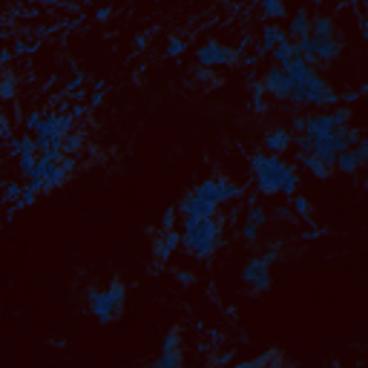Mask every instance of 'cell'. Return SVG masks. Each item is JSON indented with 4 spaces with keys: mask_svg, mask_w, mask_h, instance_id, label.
<instances>
[{
    "mask_svg": "<svg viewBox=\"0 0 368 368\" xmlns=\"http://www.w3.org/2000/svg\"><path fill=\"white\" fill-rule=\"evenodd\" d=\"M265 222H268V210H265L256 199H251L248 210H244V219H242V225H239L242 242H244V244H254V242L259 239V230L265 228Z\"/></svg>",
    "mask_w": 368,
    "mask_h": 368,
    "instance_id": "4fadbf2b",
    "label": "cell"
},
{
    "mask_svg": "<svg viewBox=\"0 0 368 368\" xmlns=\"http://www.w3.org/2000/svg\"><path fill=\"white\" fill-rule=\"evenodd\" d=\"M291 207H294V213H296V216H302V219H308V216H311V199H308V196H302L299 190L294 193V199H291Z\"/></svg>",
    "mask_w": 368,
    "mask_h": 368,
    "instance_id": "d4e9b609",
    "label": "cell"
},
{
    "mask_svg": "<svg viewBox=\"0 0 368 368\" xmlns=\"http://www.w3.org/2000/svg\"><path fill=\"white\" fill-rule=\"evenodd\" d=\"M262 147H265V152H276V156H282L288 147H294V133H291V127H282V124H280V127L265 130Z\"/></svg>",
    "mask_w": 368,
    "mask_h": 368,
    "instance_id": "2e32d148",
    "label": "cell"
},
{
    "mask_svg": "<svg viewBox=\"0 0 368 368\" xmlns=\"http://www.w3.org/2000/svg\"><path fill=\"white\" fill-rule=\"evenodd\" d=\"M184 46H188V44H184L181 38H170V41H167L164 55H167V58H176V55H181V52H184Z\"/></svg>",
    "mask_w": 368,
    "mask_h": 368,
    "instance_id": "f1b7e54d",
    "label": "cell"
},
{
    "mask_svg": "<svg viewBox=\"0 0 368 368\" xmlns=\"http://www.w3.org/2000/svg\"><path fill=\"white\" fill-rule=\"evenodd\" d=\"M285 70L291 75V96H288L291 104L325 110V107H334L340 101V92H336L311 64H305L299 55L294 60H288Z\"/></svg>",
    "mask_w": 368,
    "mask_h": 368,
    "instance_id": "6da1fadb",
    "label": "cell"
},
{
    "mask_svg": "<svg viewBox=\"0 0 368 368\" xmlns=\"http://www.w3.org/2000/svg\"><path fill=\"white\" fill-rule=\"evenodd\" d=\"M176 280H178L181 285H193V282H196V276H193L190 270H181V268H178V270H176Z\"/></svg>",
    "mask_w": 368,
    "mask_h": 368,
    "instance_id": "1f68e13d",
    "label": "cell"
},
{
    "mask_svg": "<svg viewBox=\"0 0 368 368\" xmlns=\"http://www.w3.org/2000/svg\"><path fill=\"white\" fill-rule=\"evenodd\" d=\"M270 55H273V64H280V67H285L288 60H294L299 52H296V44L291 41V38H285V41H280L273 49H270Z\"/></svg>",
    "mask_w": 368,
    "mask_h": 368,
    "instance_id": "44dd1931",
    "label": "cell"
},
{
    "mask_svg": "<svg viewBox=\"0 0 368 368\" xmlns=\"http://www.w3.org/2000/svg\"><path fill=\"white\" fill-rule=\"evenodd\" d=\"M4 138H9V121L0 115V141H4Z\"/></svg>",
    "mask_w": 368,
    "mask_h": 368,
    "instance_id": "d6a6232c",
    "label": "cell"
},
{
    "mask_svg": "<svg viewBox=\"0 0 368 368\" xmlns=\"http://www.w3.org/2000/svg\"><path fill=\"white\" fill-rule=\"evenodd\" d=\"M308 32H311V15H308V9H296L294 15H288L285 35H288L291 41H299V38H305Z\"/></svg>",
    "mask_w": 368,
    "mask_h": 368,
    "instance_id": "e0dca14e",
    "label": "cell"
},
{
    "mask_svg": "<svg viewBox=\"0 0 368 368\" xmlns=\"http://www.w3.org/2000/svg\"><path fill=\"white\" fill-rule=\"evenodd\" d=\"M270 256L262 254V256H251L242 268V282L251 294H265L270 291Z\"/></svg>",
    "mask_w": 368,
    "mask_h": 368,
    "instance_id": "9c48e42d",
    "label": "cell"
},
{
    "mask_svg": "<svg viewBox=\"0 0 368 368\" xmlns=\"http://www.w3.org/2000/svg\"><path fill=\"white\" fill-rule=\"evenodd\" d=\"M196 60L199 67H230L236 64V46L230 44H222V41H204L199 49H196Z\"/></svg>",
    "mask_w": 368,
    "mask_h": 368,
    "instance_id": "30bf717a",
    "label": "cell"
},
{
    "mask_svg": "<svg viewBox=\"0 0 368 368\" xmlns=\"http://www.w3.org/2000/svg\"><path fill=\"white\" fill-rule=\"evenodd\" d=\"M15 92H18V81H15L12 70L0 67V98H4V101H12Z\"/></svg>",
    "mask_w": 368,
    "mask_h": 368,
    "instance_id": "603a6c76",
    "label": "cell"
},
{
    "mask_svg": "<svg viewBox=\"0 0 368 368\" xmlns=\"http://www.w3.org/2000/svg\"><path fill=\"white\" fill-rule=\"evenodd\" d=\"M365 164H368V141H365V138H360V141H354L348 150H343L340 156H336L334 170H340V173L351 176V173L362 170Z\"/></svg>",
    "mask_w": 368,
    "mask_h": 368,
    "instance_id": "5bb4252c",
    "label": "cell"
},
{
    "mask_svg": "<svg viewBox=\"0 0 368 368\" xmlns=\"http://www.w3.org/2000/svg\"><path fill=\"white\" fill-rule=\"evenodd\" d=\"M251 176L262 196H276V193L294 196L299 190V170L282 156H276V152H254Z\"/></svg>",
    "mask_w": 368,
    "mask_h": 368,
    "instance_id": "7a4b0ae2",
    "label": "cell"
},
{
    "mask_svg": "<svg viewBox=\"0 0 368 368\" xmlns=\"http://www.w3.org/2000/svg\"><path fill=\"white\" fill-rule=\"evenodd\" d=\"M360 138H362V130H360V127H351V124H346V127L334 130V133L314 136V147H311V152H314L317 159H322L325 164H331V167H334L336 156H340L343 150H348L354 141H360Z\"/></svg>",
    "mask_w": 368,
    "mask_h": 368,
    "instance_id": "52a82bcc",
    "label": "cell"
},
{
    "mask_svg": "<svg viewBox=\"0 0 368 368\" xmlns=\"http://www.w3.org/2000/svg\"><path fill=\"white\" fill-rule=\"evenodd\" d=\"M351 121V110L348 107H325V110H317V112H308L302 115V133H311V136H325V133H334L346 127Z\"/></svg>",
    "mask_w": 368,
    "mask_h": 368,
    "instance_id": "ba28073f",
    "label": "cell"
},
{
    "mask_svg": "<svg viewBox=\"0 0 368 368\" xmlns=\"http://www.w3.org/2000/svg\"><path fill=\"white\" fill-rule=\"evenodd\" d=\"M20 193H23L20 184L6 181V188H4V202H6V204H12V202H18V199H20Z\"/></svg>",
    "mask_w": 368,
    "mask_h": 368,
    "instance_id": "83f0119b",
    "label": "cell"
},
{
    "mask_svg": "<svg viewBox=\"0 0 368 368\" xmlns=\"http://www.w3.org/2000/svg\"><path fill=\"white\" fill-rule=\"evenodd\" d=\"M262 89H265V96L276 98V101H288L291 96V75L285 67L280 64H270L262 75Z\"/></svg>",
    "mask_w": 368,
    "mask_h": 368,
    "instance_id": "7c38bea8",
    "label": "cell"
},
{
    "mask_svg": "<svg viewBox=\"0 0 368 368\" xmlns=\"http://www.w3.org/2000/svg\"><path fill=\"white\" fill-rule=\"evenodd\" d=\"M127 305V285L121 280H112L107 288H89L86 291V311L101 325H112L121 320Z\"/></svg>",
    "mask_w": 368,
    "mask_h": 368,
    "instance_id": "5b68a950",
    "label": "cell"
},
{
    "mask_svg": "<svg viewBox=\"0 0 368 368\" xmlns=\"http://www.w3.org/2000/svg\"><path fill=\"white\" fill-rule=\"evenodd\" d=\"M296 44V52L305 64L311 67H331L343 58L346 52V38L340 32H331V35H305Z\"/></svg>",
    "mask_w": 368,
    "mask_h": 368,
    "instance_id": "8992f818",
    "label": "cell"
},
{
    "mask_svg": "<svg viewBox=\"0 0 368 368\" xmlns=\"http://www.w3.org/2000/svg\"><path fill=\"white\" fill-rule=\"evenodd\" d=\"M288 35H285V29L280 26V20H270V23H265L262 26V35H259V55H268L276 44H280V41H285Z\"/></svg>",
    "mask_w": 368,
    "mask_h": 368,
    "instance_id": "ac0fdd59",
    "label": "cell"
},
{
    "mask_svg": "<svg viewBox=\"0 0 368 368\" xmlns=\"http://www.w3.org/2000/svg\"><path fill=\"white\" fill-rule=\"evenodd\" d=\"M285 362V357L276 351V348H268L265 354H259V357H254V360H242L239 365L242 368H265V365H270V368H276V365H282Z\"/></svg>",
    "mask_w": 368,
    "mask_h": 368,
    "instance_id": "ffe728a7",
    "label": "cell"
},
{
    "mask_svg": "<svg viewBox=\"0 0 368 368\" xmlns=\"http://www.w3.org/2000/svg\"><path fill=\"white\" fill-rule=\"evenodd\" d=\"M239 196H242V184H236L233 178H225V176H213V178L199 181L176 207L181 216H213V213L219 210V204L236 202Z\"/></svg>",
    "mask_w": 368,
    "mask_h": 368,
    "instance_id": "3957f363",
    "label": "cell"
},
{
    "mask_svg": "<svg viewBox=\"0 0 368 368\" xmlns=\"http://www.w3.org/2000/svg\"><path fill=\"white\" fill-rule=\"evenodd\" d=\"M254 110L256 112H268V101H265V89H262V81H254V98H251Z\"/></svg>",
    "mask_w": 368,
    "mask_h": 368,
    "instance_id": "484cf974",
    "label": "cell"
},
{
    "mask_svg": "<svg viewBox=\"0 0 368 368\" xmlns=\"http://www.w3.org/2000/svg\"><path fill=\"white\" fill-rule=\"evenodd\" d=\"M41 118H44V112H29V115H26V130L35 133V130L41 127Z\"/></svg>",
    "mask_w": 368,
    "mask_h": 368,
    "instance_id": "f546056e",
    "label": "cell"
},
{
    "mask_svg": "<svg viewBox=\"0 0 368 368\" xmlns=\"http://www.w3.org/2000/svg\"><path fill=\"white\" fill-rule=\"evenodd\" d=\"M184 354H181V331L170 328L162 340V354L150 360V368H181Z\"/></svg>",
    "mask_w": 368,
    "mask_h": 368,
    "instance_id": "8fae6325",
    "label": "cell"
},
{
    "mask_svg": "<svg viewBox=\"0 0 368 368\" xmlns=\"http://www.w3.org/2000/svg\"><path fill=\"white\" fill-rule=\"evenodd\" d=\"M222 216H184L181 225V242L188 254H193L196 259H210L222 248Z\"/></svg>",
    "mask_w": 368,
    "mask_h": 368,
    "instance_id": "277c9868",
    "label": "cell"
},
{
    "mask_svg": "<svg viewBox=\"0 0 368 368\" xmlns=\"http://www.w3.org/2000/svg\"><path fill=\"white\" fill-rule=\"evenodd\" d=\"M60 147H64V152H70V156H72L75 150H81V147H84V136H78V133H72V136H70V133H67V136H64V141H60Z\"/></svg>",
    "mask_w": 368,
    "mask_h": 368,
    "instance_id": "4316f807",
    "label": "cell"
},
{
    "mask_svg": "<svg viewBox=\"0 0 368 368\" xmlns=\"http://www.w3.org/2000/svg\"><path fill=\"white\" fill-rule=\"evenodd\" d=\"M331 32H336V23H334L331 15H317V18H311V32H308V35H331Z\"/></svg>",
    "mask_w": 368,
    "mask_h": 368,
    "instance_id": "cb8c5ba5",
    "label": "cell"
},
{
    "mask_svg": "<svg viewBox=\"0 0 368 368\" xmlns=\"http://www.w3.org/2000/svg\"><path fill=\"white\" fill-rule=\"evenodd\" d=\"M176 216H178V207H167L164 219H162V228H176Z\"/></svg>",
    "mask_w": 368,
    "mask_h": 368,
    "instance_id": "4dcf8cb0",
    "label": "cell"
},
{
    "mask_svg": "<svg viewBox=\"0 0 368 368\" xmlns=\"http://www.w3.org/2000/svg\"><path fill=\"white\" fill-rule=\"evenodd\" d=\"M259 12L265 20H285L288 18L285 0H259Z\"/></svg>",
    "mask_w": 368,
    "mask_h": 368,
    "instance_id": "7402d4cb",
    "label": "cell"
},
{
    "mask_svg": "<svg viewBox=\"0 0 368 368\" xmlns=\"http://www.w3.org/2000/svg\"><path fill=\"white\" fill-rule=\"evenodd\" d=\"M181 244V233L176 228H162L156 242H152V259H156V265H164Z\"/></svg>",
    "mask_w": 368,
    "mask_h": 368,
    "instance_id": "9a60e30c",
    "label": "cell"
},
{
    "mask_svg": "<svg viewBox=\"0 0 368 368\" xmlns=\"http://www.w3.org/2000/svg\"><path fill=\"white\" fill-rule=\"evenodd\" d=\"M299 164H302L305 170H308L314 178H320V181H325V178L331 176V170H334L331 164H325L322 159H317L314 152H299Z\"/></svg>",
    "mask_w": 368,
    "mask_h": 368,
    "instance_id": "d6986e66",
    "label": "cell"
}]
</instances>
